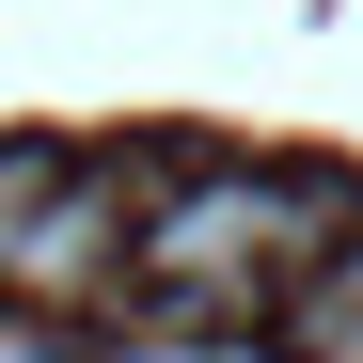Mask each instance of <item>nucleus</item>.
Here are the masks:
<instances>
[{
    "label": "nucleus",
    "mask_w": 363,
    "mask_h": 363,
    "mask_svg": "<svg viewBox=\"0 0 363 363\" xmlns=\"http://www.w3.org/2000/svg\"><path fill=\"white\" fill-rule=\"evenodd\" d=\"M143 206H158V174L79 158L64 190H48L16 237H0V300H32V316H79V300H111V284H127V253H143Z\"/></svg>",
    "instance_id": "nucleus-2"
},
{
    "label": "nucleus",
    "mask_w": 363,
    "mask_h": 363,
    "mask_svg": "<svg viewBox=\"0 0 363 363\" xmlns=\"http://www.w3.org/2000/svg\"><path fill=\"white\" fill-rule=\"evenodd\" d=\"M347 237H363V190H332V174H174L143 206L127 284L174 332H253V316H284V300L347 253Z\"/></svg>",
    "instance_id": "nucleus-1"
},
{
    "label": "nucleus",
    "mask_w": 363,
    "mask_h": 363,
    "mask_svg": "<svg viewBox=\"0 0 363 363\" xmlns=\"http://www.w3.org/2000/svg\"><path fill=\"white\" fill-rule=\"evenodd\" d=\"M284 332H300V363H332V347H363V237H347V253H332L316 284L284 300Z\"/></svg>",
    "instance_id": "nucleus-3"
}]
</instances>
